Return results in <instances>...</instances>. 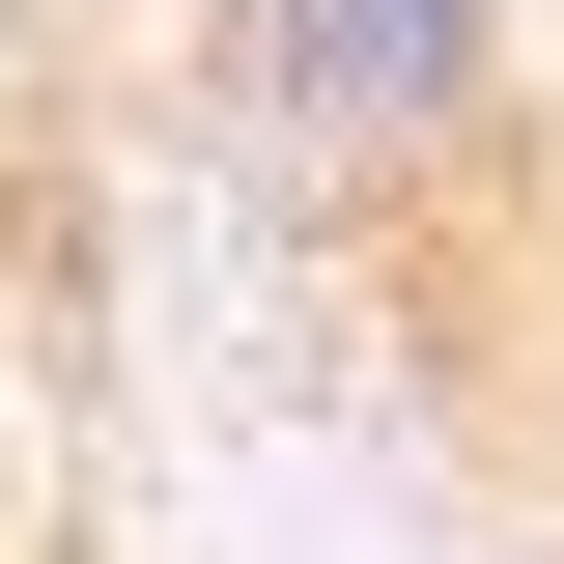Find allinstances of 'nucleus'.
<instances>
[{"mask_svg": "<svg viewBox=\"0 0 564 564\" xmlns=\"http://www.w3.org/2000/svg\"><path fill=\"white\" fill-rule=\"evenodd\" d=\"M254 85H282V141L395 170V141H452L508 85V0H254Z\"/></svg>", "mask_w": 564, "mask_h": 564, "instance_id": "f257e3e1", "label": "nucleus"}]
</instances>
